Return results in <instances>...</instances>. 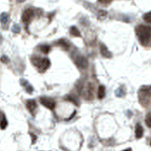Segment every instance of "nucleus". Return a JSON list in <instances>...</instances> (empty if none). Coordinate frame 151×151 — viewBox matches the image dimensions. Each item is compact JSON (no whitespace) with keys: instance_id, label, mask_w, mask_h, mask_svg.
<instances>
[{"instance_id":"6","label":"nucleus","mask_w":151,"mask_h":151,"mask_svg":"<svg viewBox=\"0 0 151 151\" xmlns=\"http://www.w3.org/2000/svg\"><path fill=\"white\" fill-rule=\"evenodd\" d=\"M27 110H29V112H30L31 114L34 115L35 110H36V109H37L36 101H35V100H32V99H31V100H29V101L27 102Z\"/></svg>"},{"instance_id":"1","label":"nucleus","mask_w":151,"mask_h":151,"mask_svg":"<svg viewBox=\"0 0 151 151\" xmlns=\"http://www.w3.org/2000/svg\"><path fill=\"white\" fill-rule=\"evenodd\" d=\"M136 34L141 45H146L151 40V27L144 26V25L137 27Z\"/></svg>"},{"instance_id":"20","label":"nucleus","mask_w":151,"mask_h":151,"mask_svg":"<svg viewBox=\"0 0 151 151\" xmlns=\"http://www.w3.org/2000/svg\"><path fill=\"white\" fill-rule=\"evenodd\" d=\"M1 62L3 63H8V62H10V59L8 58L7 56H5V55H3V56L1 57Z\"/></svg>"},{"instance_id":"24","label":"nucleus","mask_w":151,"mask_h":151,"mask_svg":"<svg viewBox=\"0 0 151 151\" xmlns=\"http://www.w3.org/2000/svg\"><path fill=\"white\" fill-rule=\"evenodd\" d=\"M16 1H17L18 3H22V2H25L26 0H16Z\"/></svg>"},{"instance_id":"17","label":"nucleus","mask_w":151,"mask_h":151,"mask_svg":"<svg viewBox=\"0 0 151 151\" xmlns=\"http://www.w3.org/2000/svg\"><path fill=\"white\" fill-rule=\"evenodd\" d=\"M58 43V45H61V46H63V47H64V48L65 49H68L69 48V45H68V43H67L65 41H64V40H59V41L57 43Z\"/></svg>"},{"instance_id":"18","label":"nucleus","mask_w":151,"mask_h":151,"mask_svg":"<svg viewBox=\"0 0 151 151\" xmlns=\"http://www.w3.org/2000/svg\"><path fill=\"white\" fill-rule=\"evenodd\" d=\"M145 124L148 128H151V113H148L145 117Z\"/></svg>"},{"instance_id":"13","label":"nucleus","mask_w":151,"mask_h":151,"mask_svg":"<svg viewBox=\"0 0 151 151\" xmlns=\"http://www.w3.org/2000/svg\"><path fill=\"white\" fill-rule=\"evenodd\" d=\"M115 94H116V96L118 97H123V96H125V94H126V90L124 88V86H122L120 87L119 89L116 90V92H115Z\"/></svg>"},{"instance_id":"7","label":"nucleus","mask_w":151,"mask_h":151,"mask_svg":"<svg viewBox=\"0 0 151 151\" xmlns=\"http://www.w3.org/2000/svg\"><path fill=\"white\" fill-rule=\"evenodd\" d=\"M0 21H1L3 29H7V25L10 21V15L8 14L7 13H1V16H0Z\"/></svg>"},{"instance_id":"9","label":"nucleus","mask_w":151,"mask_h":151,"mask_svg":"<svg viewBox=\"0 0 151 151\" xmlns=\"http://www.w3.org/2000/svg\"><path fill=\"white\" fill-rule=\"evenodd\" d=\"M143 134H144V129L140 124L136 125V128H135V136H136L137 139L142 138Z\"/></svg>"},{"instance_id":"4","label":"nucleus","mask_w":151,"mask_h":151,"mask_svg":"<svg viewBox=\"0 0 151 151\" xmlns=\"http://www.w3.org/2000/svg\"><path fill=\"white\" fill-rule=\"evenodd\" d=\"M75 63H76V65L80 69H85L86 67L88 66V62H87V59L82 56H79L76 59Z\"/></svg>"},{"instance_id":"2","label":"nucleus","mask_w":151,"mask_h":151,"mask_svg":"<svg viewBox=\"0 0 151 151\" xmlns=\"http://www.w3.org/2000/svg\"><path fill=\"white\" fill-rule=\"evenodd\" d=\"M41 103L49 110H54L55 106H56L55 101L52 100L51 98H48V97H41Z\"/></svg>"},{"instance_id":"14","label":"nucleus","mask_w":151,"mask_h":151,"mask_svg":"<svg viewBox=\"0 0 151 151\" xmlns=\"http://www.w3.org/2000/svg\"><path fill=\"white\" fill-rule=\"evenodd\" d=\"M143 18H144V20H145L146 23L151 24V11H149V13H145V14H144Z\"/></svg>"},{"instance_id":"22","label":"nucleus","mask_w":151,"mask_h":151,"mask_svg":"<svg viewBox=\"0 0 151 151\" xmlns=\"http://www.w3.org/2000/svg\"><path fill=\"white\" fill-rule=\"evenodd\" d=\"M99 17H106L107 16V13L106 11H103V10H100L99 11Z\"/></svg>"},{"instance_id":"19","label":"nucleus","mask_w":151,"mask_h":151,"mask_svg":"<svg viewBox=\"0 0 151 151\" xmlns=\"http://www.w3.org/2000/svg\"><path fill=\"white\" fill-rule=\"evenodd\" d=\"M20 30H21V29H20L19 25H17V24L13 25V32H14V33H19Z\"/></svg>"},{"instance_id":"23","label":"nucleus","mask_w":151,"mask_h":151,"mask_svg":"<svg viewBox=\"0 0 151 151\" xmlns=\"http://www.w3.org/2000/svg\"><path fill=\"white\" fill-rule=\"evenodd\" d=\"M30 136L32 137V144H34L35 143V141H36V135H34V134H32V133H30Z\"/></svg>"},{"instance_id":"15","label":"nucleus","mask_w":151,"mask_h":151,"mask_svg":"<svg viewBox=\"0 0 151 151\" xmlns=\"http://www.w3.org/2000/svg\"><path fill=\"white\" fill-rule=\"evenodd\" d=\"M7 126H8V121H7V119H6V117H5V115H4V114H2V122H1V129H5Z\"/></svg>"},{"instance_id":"12","label":"nucleus","mask_w":151,"mask_h":151,"mask_svg":"<svg viewBox=\"0 0 151 151\" xmlns=\"http://www.w3.org/2000/svg\"><path fill=\"white\" fill-rule=\"evenodd\" d=\"M70 33H71V35H73V36H75V37H80L81 36L80 31H79L78 27H70Z\"/></svg>"},{"instance_id":"10","label":"nucleus","mask_w":151,"mask_h":151,"mask_svg":"<svg viewBox=\"0 0 151 151\" xmlns=\"http://www.w3.org/2000/svg\"><path fill=\"white\" fill-rule=\"evenodd\" d=\"M106 94V89L103 85H100L98 87V91H97V97L98 99H103L105 97Z\"/></svg>"},{"instance_id":"11","label":"nucleus","mask_w":151,"mask_h":151,"mask_svg":"<svg viewBox=\"0 0 151 151\" xmlns=\"http://www.w3.org/2000/svg\"><path fill=\"white\" fill-rule=\"evenodd\" d=\"M21 83H22L23 86H25V88H26V90H27V93L32 94V92H33V87L31 86L29 82H27V80H25V79H22V80H21Z\"/></svg>"},{"instance_id":"25","label":"nucleus","mask_w":151,"mask_h":151,"mask_svg":"<svg viewBox=\"0 0 151 151\" xmlns=\"http://www.w3.org/2000/svg\"><path fill=\"white\" fill-rule=\"evenodd\" d=\"M150 145H151V141H150Z\"/></svg>"},{"instance_id":"3","label":"nucleus","mask_w":151,"mask_h":151,"mask_svg":"<svg viewBox=\"0 0 151 151\" xmlns=\"http://www.w3.org/2000/svg\"><path fill=\"white\" fill-rule=\"evenodd\" d=\"M49 66H50V61L48 59L43 58V59H41V62H40L37 68L39 69L40 72H45V70L49 68Z\"/></svg>"},{"instance_id":"5","label":"nucleus","mask_w":151,"mask_h":151,"mask_svg":"<svg viewBox=\"0 0 151 151\" xmlns=\"http://www.w3.org/2000/svg\"><path fill=\"white\" fill-rule=\"evenodd\" d=\"M34 15V11L32 9H27L23 13V15H22V20L23 22L25 23H29L31 19H32Z\"/></svg>"},{"instance_id":"16","label":"nucleus","mask_w":151,"mask_h":151,"mask_svg":"<svg viewBox=\"0 0 151 151\" xmlns=\"http://www.w3.org/2000/svg\"><path fill=\"white\" fill-rule=\"evenodd\" d=\"M41 51L43 53L45 54H47L50 51V46L47 45H41Z\"/></svg>"},{"instance_id":"21","label":"nucleus","mask_w":151,"mask_h":151,"mask_svg":"<svg viewBox=\"0 0 151 151\" xmlns=\"http://www.w3.org/2000/svg\"><path fill=\"white\" fill-rule=\"evenodd\" d=\"M101 4H104V5H109V4L112 2V0H98Z\"/></svg>"},{"instance_id":"8","label":"nucleus","mask_w":151,"mask_h":151,"mask_svg":"<svg viewBox=\"0 0 151 151\" xmlns=\"http://www.w3.org/2000/svg\"><path fill=\"white\" fill-rule=\"evenodd\" d=\"M100 53L102 54V56L104 58H112V53L110 52L109 49L107 48V46L104 45H100Z\"/></svg>"}]
</instances>
